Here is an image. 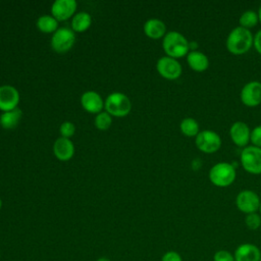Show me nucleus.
I'll list each match as a JSON object with an SVG mask.
<instances>
[{
	"mask_svg": "<svg viewBox=\"0 0 261 261\" xmlns=\"http://www.w3.org/2000/svg\"><path fill=\"white\" fill-rule=\"evenodd\" d=\"M0 258H1V253H0Z\"/></svg>",
	"mask_w": 261,
	"mask_h": 261,
	"instance_id": "f704fd0d",
	"label": "nucleus"
},
{
	"mask_svg": "<svg viewBox=\"0 0 261 261\" xmlns=\"http://www.w3.org/2000/svg\"><path fill=\"white\" fill-rule=\"evenodd\" d=\"M195 144L201 152L206 154H211L220 149L221 138L214 130L204 129L199 132V134L196 136Z\"/></svg>",
	"mask_w": 261,
	"mask_h": 261,
	"instance_id": "423d86ee",
	"label": "nucleus"
},
{
	"mask_svg": "<svg viewBox=\"0 0 261 261\" xmlns=\"http://www.w3.org/2000/svg\"><path fill=\"white\" fill-rule=\"evenodd\" d=\"M260 213H261V203H260V206H259V210H258Z\"/></svg>",
	"mask_w": 261,
	"mask_h": 261,
	"instance_id": "72a5a7b5",
	"label": "nucleus"
},
{
	"mask_svg": "<svg viewBox=\"0 0 261 261\" xmlns=\"http://www.w3.org/2000/svg\"><path fill=\"white\" fill-rule=\"evenodd\" d=\"M250 141L252 142L253 146L261 148V124L255 126L253 130H251Z\"/></svg>",
	"mask_w": 261,
	"mask_h": 261,
	"instance_id": "cd10ccee",
	"label": "nucleus"
},
{
	"mask_svg": "<svg viewBox=\"0 0 261 261\" xmlns=\"http://www.w3.org/2000/svg\"><path fill=\"white\" fill-rule=\"evenodd\" d=\"M245 224L251 230H256L261 226V216L259 213L254 212L250 214H246Z\"/></svg>",
	"mask_w": 261,
	"mask_h": 261,
	"instance_id": "393cba45",
	"label": "nucleus"
},
{
	"mask_svg": "<svg viewBox=\"0 0 261 261\" xmlns=\"http://www.w3.org/2000/svg\"><path fill=\"white\" fill-rule=\"evenodd\" d=\"M254 36L250 30L236 27L233 28L225 41V46L228 52L234 55H242L247 53L253 46Z\"/></svg>",
	"mask_w": 261,
	"mask_h": 261,
	"instance_id": "f257e3e1",
	"label": "nucleus"
},
{
	"mask_svg": "<svg viewBox=\"0 0 261 261\" xmlns=\"http://www.w3.org/2000/svg\"><path fill=\"white\" fill-rule=\"evenodd\" d=\"M160 261H182V258L176 251H167L162 255Z\"/></svg>",
	"mask_w": 261,
	"mask_h": 261,
	"instance_id": "c85d7f7f",
	"label": "nucleus"
},
{
	"mask_svg": "<svg viewBox=\"0 0 261 261\" xmlns=\"http://www.w3.org/2000/svg\"><path fill=\"white\" fill-rule=\"evenodd\" d=\"M18 102L19 93L14 87L8 85L0 87V109L3 112L17 108Z\"/></svg>",
	"mask_w": 261,
	"mask_h": 261,
	"instance_id": "9b49d317",
	"label": "nucleus"
},
{
	"mask_svg": "<svg viewBox=\"0 0 261 261\" xmlns=\"http://www.w3.org/2000/svg\"><path fill=\"white\" fill-rule=\"evenodd\" d=\"M212 258H213V261H234L233 253L224 249L217 250L214 253Z\"/></svg>",
	"mask_w": 261,
	"mask_h": 261,
	"instance_id": "a878e982",
	"label": "nucleus"
},
{
	"mask_svg": "<svg viewBox=\"0 0 261 261\" xmlns=\"http://www.w3.org/2000/svg\"><path fill=\"white\" fill-rule=\"evenodd\" d=\"M259 261H261V258H260V260H259Z\"/></svg>",
	"mask_w": 261,
	"mask_h": 261,
	"instance_id": "e433bc0d",
	"label": "nucleus"
},
{
	"mask_svg": "<svg viewBox=\"0 0 261 261\" xmlns=\"http://www.w3.org/2000/svg\"><path fill=\"white\" fill-rule=\"evenodd\" d=\"M76 2L74 0H56L51 7L53 17L57 20L69 18L75 11Z\"/></svg>",
	"mask_w": 261,
	"mask_h": 261,
	"instance_id": "4468645a",
	"label": "nucleus"
},
{
	"mask_svg": "<svg viewBox=\"0 0 261 261\" xmlns=\"http://www.w3.org/2000/svg\"><path fill=\"white\" fill-rule=\"evenodd\" d=\"M156 68L159 74L166 80H176L180 76L182 71L181 65L177 59L169 56H164L158 59Z\"/></svg>",
	"mask_w": 261,
	"mask_h": 261,
	"instance_id": "1a4fd4ad",
	"label": "nucleus"
},
{
	"mask_svg": "<svg viewBox=\"0 0 261 261\" xmlns=\"http://www.w3.org/2000/svg\"><path fill=\"white\" fill-rule=\"evenodd\" d=\"M21 114L22 112L19 108H15L13 110L3 112L0 116L1 126L6 129L14 128L18 124V121L21 118Z\"/></svg>",
	"mask_w": 261,
	"mask_h": 261,
	"instance_id": "6ab92c4d",
	"label": "nucleus"
},
{
	"mask_svg": "<svg viewBox=\"0 0 261 261\" xmlns=\"http://www.w3.org/2000/svg\"><path fill=\"white\" fill-rule=\"evenodd\" d=\"M75 41V35L72 30L67 28L58 29L51 39V46L53 50L58 53H65L71 49Z\"/></svg>",
	"mask_w": 261,
	"mask_h": 261,
	"instance_id": "6e6552de",
	"label": "nucleus"
},
{
	"mask_svg": "<svg viewBox=\"0 0 261 261\" xmlns=\"http://www.w3.org/2000/svg\"><path fill=\"white\" fill-rule=\"evenodd\" d=\"M187 62L189 66L198 72L205 71L209 67V58L201 51H190L187 55Z\"/></svg>",
	"mask_w": 261,
	"mask_h": 261,
	"instance_id": "f3484780",
	"label": "nucleus"
},
{
	"mask_svg": "<svg viewBox=\"0 0 261 261\" xmlns=\"http://www.w3.org/2000/svg\"><path fill=\"white\" fill-rule=\"evenodd\" d=\"M81 103L83 108L91 113H100L104 107L101 96L94 91H88L84 93L81 98Z\"/></svg>",
	"mask_w": 261,
	"mask_h": 261,
	"instance_id": "2eb2a0df",
	"label": "nucleus"
},
{
	"mask_svg": "<svg viewBox=\"0 0 261 261\" xmlns=\"http://www.w3.org/2000/svg\"><path fill=\"white\" fill-rule=\"evenodd\" d=\"M260 203L261 200L258 194L251 190L241 191L236 198L237 208L245 214L257 212L259 210Z\"/></svg>",
	"mask_w": 261,
	"mask_h": 261,
	"instance_id": "0eeeda50",
	"label": "nucleus"
},
{
	"mask_svg": "<svg viewBox=\"0 0 261 261\" xmlns=\"http://www.w3.org/2000/svg\"><path fill=\"white\" fill-rule=\"evenodd\" d=\"M111 116L107 112H100L95 118V125L101 130H106L111 125Z\"/></svg>",
	"mask_w": 261,
	"mask_h": 261,
	"instance_id": "b1692460",
	"label": "nucleus"
},
{
	"mask_svg": "<svg viewBox=\"0 0 261 261\" xmlns=\"http://www.w3.org/2000/svg\"><path fill=\"white\" fill-rule=\"evenodd\" d=\"M96 261H111V260L108 259L107 257H99Z\"/></svg>",
	"mask_w": 261,
	"mask_h": 261,
	"instance_id": "7c9ffc66",
	"label": "nucleus"
},
{
	"mask_svg": "<svg viewBox=\"0 0 261 261\" xmlns=\"http://www.w3.org/2000/svg\"><path fill=\"white\" fill-rule=\"evenodd\" d=\"M144 33L151 39H159L166 35L165 23L158 18H150L144 24Z\"/></svg>",
	"mask_w": 261,
	"mask_h": 261,
	"instance_id": "a211bd4d",
	"label": "nucleus"
},
{
	"mask_svg": "<svg viewBox=\"0 0 261 261\" xmlns=\"http://www.w3.org/2000/svg\"><path fill=\"white\" fill-rule=\"evenodd\" d=\"M258 22H259L258 13L254 10L244 11L239 18L240 27L248 29V30H250L251 28H254Z\"/></svg>",
	"mask_w": 261,
	"mask_h": 261,
	"instance_id": "5701e85b",
	"label": "nucleus"
},
{
	"mask_svg": "<svg viewBox=\"0 0 261 261\" xmlns=\"http://www.w3.org/2000/svg\"><path fill=\"white\" fill-rule=\"evenodd\" d=\"M92 23V17L88 12H79L76 13L72 20H71V27L74 32L81 33L90 28Z\"/></svg>",
	"mask_w": 261,
	"mask_h": 261,
	"instance_id": "aec40b11",
	"label": "nucleus"
},
{
	"mask_svg": "<svg viewBox=\"0 0 261 261\" xmlns=\"http://www.w3.org/2000/svg\"><path fill=\"white\" fill-rule=\"evenodd\" d=\"M104 107L106 108L107 113H109L110 115L122 117L129 113L132 105L126 95L115 92L110 94L106 98Z\"/></svg>",
	"mask_w": 261,
	"mask_h": 261,
	"instance_id": "20e7f679",
	"label": "nucleus"
},
{
	"mask_svg": "<svg viewBox=\"0 0 261 261\" xmlns=\"http://www.w3.org/2000/svg\"><path fill=\"white\" fill-rule=\"evenodd\" d=\"M1 207H2V200L0 199V209H1Z\"/></svg>",
	"mask_w": 261,
	"mask_h": 261,
	"instance_id": "473e14b6",
	"label": "nucleus"
},
{
	"mask_svg": "<svg viewBox=\"0 0 261 261\" xmlns=\"http://www.w3.org/2000/svg\"><path fill=\"white\" fill-rule=\"evenodd\" d=\"M53 151L55 156L61 160L66 161L73 156L74 147L72 142L66 138H58L53 146Z\"/></svg>",
	"mask_w": 261,
	"mask_h": 261,
	"instance_id": "dca6fc26",
	"label": "nucleus"
},
{
	"mask_svg": "<svg viewBox=\"0 0 261 261\" xmlns=\"http://www.w3.org/2000/svg\"><path fill=\"white\" fill-rule=\"evenodd\" d=\"M180 132L187 137H196L200 132L198 121L193 117H186L179 123Z\"/></svg>",
	"mask_w": 261,
	"mask_h": 261,
	"instance_id": "412c9836",
	"label": "nucleus"
},
{
	"mask_svg": "<svg viewBox=\"0 0 261 261\" xmlns=\"http://www.w3.org/2000/svg\"><path fill=\"white\" fill-rule=\"evenodd\" d=\"M241 101L248 107H256L261 103V83L258 81L248 82L241 90Z\"/></svg>",
	"mask_w": 261,
	"mask_h": 261,
	"instance_id": "9d476101",
	"label": "nucleus"
},
{
	"mask_svg": "<svg viewBox=\"0 0 261 261\" xmlns=\"http://www.w3.org/2000/svg\"><path fill=\"white\" fill-rule=\"evenodd\" d=\"M162 47L166 56L172 58H180L190 52V42L187 38L176 31L166 33L162 41Z\"/></svg>",
	"mask_w": 261,
	"mask_h": 261,
	"instance_id": "f03ea898",
	"label": "nucleus"
},
{
	"mask_svg": "<svg viewBox=\"0 0 261 261\" xmlns=\"http://www.w3.org/2000/svg\"><path fill=\"white\" fill-rule=\"evenodd\" d=\"M237 177L234 165L228 162H217L209 170L210 181L219 188L230 186Z\"/></svg>",
	"mask_w": 261,
	"mask_h": 261,
	"instance_id": "7ed1b4c3",
	"label": "nucleus"
},
{
	"mask_svg": "<svg viewBox=\"0 0 261 261\" xmlns=\"http://www.w3.org/2000/svg\"><path fill=\"white\" fill-rule=\"evenodd\" d=\"M241 164L251 174H261V148L247 146L241 153Z\"/></svg>",
	"mask_w": 261,
	"mask_h": 261,
	"instance_id": "39448f33",
	"label": "nucleus"
},
{
	"mask_svg": "<svg viewBox=\"0 0 261 261\" xmlns=\"http://www.w3.org/2000/svg\"><path fill=\"white\" fill-rule=\"evenodd\" d=\"M15 261H19V260H15Z\"/></svg>",
	"mask_w": 261,
	"mask_h": 261,
	"instance_id": "c9c22d12",
	"label": "nucleus"
},
{
	"mask_svg": "<svg viewBox=\"0 0 261 261\" xmlns=\"http://www.w3.org/2000/svg\"><path fill=\"white\" fill-rule=\"evenodd\" d=\"M229 136L233 144L239 147H246L251 139V129L244 121H236L229 128Z\"/></svg>",
	"mask_w": 261,
	"mask_h": 261,
	"instance_id": "f8f14e48",
	"label": "nucleus"
},
{
	"mask_svg": "<svg viewBox=\"0 0 261 261\" xmlns=\"http://www.w3.org/2000/svg\"><path fill=\"white\" fill-rule=\"evenodd\" d=\"M234 261H259L261 258V250L252 243H244L239 245L234 252Z\"/></svg>",
	"mask_w": 261,
	"mask_h": 261,
	"instance_id": "ddd939ff",
	"label": "nucleus"
},
{
	"mask_svg": "<svg viewBox=\"0 0 261 261\" xmlns=\"http://www.w3.org/2000/svg\"><path fill=\"white\" fill-rule=\"evenodd\" d=\"M257 13H258V17H259V22H261V5H260Z\"/></svg>",
	"mask_w": 261,
	"mask_h": 261,
	"instance_id": "2f4dec72",
	"label": "nucleus"
},
{
	"mask_svg": "<svg viewBox=\"0 0 261 261\" xmlns=\"http://www.w3.org/2000/svg\"><path fill=\"white\" fill-rule=\"evenodd\" d=\"M254 48L256 51L261 55V30H259L255 36H254V43H253Z\"/></svg>",
	"mask_w": 261,
	"mask_h": 261,
	"instance_id": "c756f323",
	"label": "nucleus"
},
{
	"mask_svg": "<svg viewBox=\"0 0 261 261\" xmlns=\"http://www.w3.org/2000/svg\"><path fill=\"white\" fill-rule=\"evenodd\" d=\"M38 29L43 33H52L57 31V19L51 15H42L37 20Z\"/></svg>",
	"mask_w": 261,
	"mask_h": 261,
	"instance_id": "4be33fe9",
	"label": "nucleus"
},
{
	"mask_svg": "<svg viewBox=\"0 0 261 261\" xmlns=\"http://www.w3.org/2000/svg\"><path fill=\"white\" fill-rule=\"evenodd\" d=\"M60 134L62 136V138H70L71 136H73L74 132H75V126L72 122L70 121H64L61 125H60Z\"/></svg>",
	"mask_w": 261,
	"mask_h": 261,
	"instance_id": "bb28decb",
	"label": "nucleus"
}]
</instances>
